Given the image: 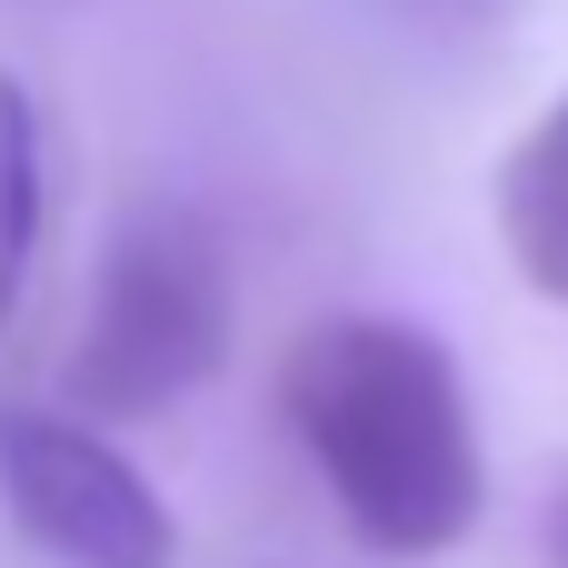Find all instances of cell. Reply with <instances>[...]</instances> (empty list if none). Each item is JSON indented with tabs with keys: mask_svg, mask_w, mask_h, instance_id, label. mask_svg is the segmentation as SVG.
Segmentation results:
<instances>
[{
	"mask_svg": "<svg viewBox=\"0 0 568 568\" xmlns=\"http://www.w3.org/2000/svg\"><path fill=\"white\" fill-rule=\"evenodd\" d=\"M280 419L379 559H439L489 509L479 419L459 359L389 310H329L280 349Z\"/></svg>",
	"mask_w": 568,
	"mask_h": 568,
	"instance_id": "6da1fadb",
	"label": "cell"
},
{
	"mask_svg": "<svg viewBox=\"0 0 568 568\" xmlns=\"http://www.w3.org/2000/svg\"><path fill=\"white\" fill-rule=\"evenodd\" d=\"M230 359V260L210 220L190 210H140L80 310V339L60 359L70 419H160L190 389H210Z\"/></svg>",
	"mask_w": 568,
	"mask_h": 568,
	"instance_id": "7a4b0ae2",
	"label": "cell"
},
{
	"mask_svg": "<svg viewBox=\"0 0 568 568\" xmlns=\"http://www.w3.org/2000/svg\"><path fill=\"white\" fill-rule=\"evenodd\" d=\"M0 509L60 568H170L180 529L160 489L70 409H0Z\"/></svg>",
	"mask_w": 568,
	"mask_h": 568,
	"instance_id": "3957f363",
	"label": "cell"
},
{
	"mask_svg": "<svg viewBox=\"0 0 568 568\" xmlns=\"http://www.w3.org/2000/svg\"><path fill=\"white\" fill-rule=\"evenodd\" d=\"M499 240H509L519 280L568 310V90L499 160Z\"/></svg>",
	"mask_w": 568,
	"mask_h": 568,
	"instance_id": "277c9868",
	"label": "cell"
},
{
	"mask_svg": "<svg viewBox=\"0 0 568 568\" xmlns=\"http://www.w3.org/2000/svg\"><path fill=\"white\" fill-rule=\"evenodd\" d=\"M40 220H50V180H40V110L30 90L0 70V329L30 290V260H40Z\"/></svg>",
	"mask_w": 568,
	"mask_h": 568,
	"instance_id": "5b68a950",
	"label": "cell"
},
{
	"mask_svg": "<svg viewBox=\"0 0 568 568\" xmlns=\"http://www.w3.org/2000/svg\"><path fill=\"white\" fill-rule=\"evenodd\" d=\"M539 559H549V568H568V479L549 489V509H539Z\"/></svg>",
	"mask_w": 568,
	"mask_h": 568,
	"instance_id": "8992f818",
	"label": "cell"
}]
</instances>
